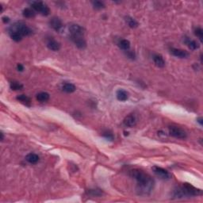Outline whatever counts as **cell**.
Masks as SVG:
<instances>
[{"mask_svg": "<svg viewBox=\"0 0 203 203\" xmlns=\"http://www.w3.org/2000/svg\"><path fill=\"white\" fill-rule=\"evenodd\" d=\"M132 178L137 181V190L140 195H148L154 187L155 182L149 175L140 169H133L129 172Z\"/></svg>", "mask_w": 203, "mask_h": 203, "instance_id": "1", "label": "cell"}, {"mask_svg": "<svg viewBox=\"0 0 203 203\" xmlns=\"http://www.w3.org/2000/svg\"><path fill=\"white\" fill-rule=\"evenodd\" d=\"M169 133L171 136L178 139H186L187 137L186 131L177 126H170Z\"/></svg>", "mask_w": 203, "mask_h": 203, "instance_id": "5", "label": "cell"}, {"mask_svg": "<svg viewBox=\"0 0 203 203\" xmlns=\"http://www.w3.org/2000/svg\"><path fill=\"white\" fill-rule=\"evenodd\" d=\"M92 4H93V7L97 10H101V9L105 8L104 3L101 1H94V2H92Z\"/></svg>", "mask_w": 203, "mask_h": 203, "instance_id": "26", "label": "cell"}, {"mask_svg": "<svg viewBox=\"0 0 203 203\" xmlns=\"http://www.w3.org/2000/svg\"><path fill=\"white\" fill-rule=\"evenodd\" d=\"M69 32L71 36H83L85 29L80 25L72 24L69 27Z\"/></svg>", "mask_w": 203, "mask_h": 203, "instance_id": "7", "label": "cell"}, {"mask_svg": "<svg viewBox=\"0 0 203 203\" xmlns=\"http://www.w3.org/2000/svg\"><path fill=\"white\" fill-rule=\"evenodd\" d=\"M123 124L124 126L126 127H129V128L135 126L137 124V118H136L135 115L133 114H129L128 116H126L123 120Z\"/></svg>", "mask_w": 203, "mask_h": 203, "instance_id": "10", "label": "cell"}, {"mask_svg": "<svg viewBox=\"0 0 203 203\" xmlns=\"http://www.w3.org/2000/svg\"><path fill=\"white\" fill-rule=\"evenodd\" d=\"M10 31H16L18 34H20L22 37L25 36H29L31 35L33 31L31 29L28 27L26 24H24L23 22H18L15 23L13 26L10 27Z\"/></svg>", "mask_w": 203, "mask_h": 203, "instance_id": "3", "label": "cell"}, {"mask_svg": "<svg viewBox=\"0 0 203 203\" xmlns=\"http://www.w3.org/2000/svg\"><path fill=\"white\" fill-rule=\"evenodd\" d=\"M88 194L91 196H95V197H99L102 195V191L100 190H89Z\"/></svg>", "mask_w": 203, "mask_h": 203, "instance_id": "27", "label": "cell"}, {"mask_svg": "<svg viewBox=\"0 0 203 203\" xmlns=\"http://www.w3.org/2000/svg\"><path fill=\"white\" fill-rule=\"evenodd\" d=\"M71 39L79 48H85L87 46V42L83 38V36H71Z\"/></svg>", "mask_w": 203, "mask_h": 203, "instance_id": "8", "label": "cell"}, {"mask_svg": "<svg viewBox=\"0 0 203 203\" xmlns=\"http://www.w3.org/2000/svg\"><path fill=\"white\" fill-rule=\"evenodd\" d=\"M16 99H17L18 101L21 102L23 104L26 105V106H30V102H31V101H30V99H29V97L26 96V95H25V94H20V95L17 96Z\"/></svg>", "mask_w": 203, "mask_h": 203, "instance_id": "20", "label": "cell"}, {"mask_svg": "<svg viewBox=\"0 0 203 203\" xmlns=\"http://www.w3.org/2000/svg\"><path fill=\"white\" fill-rule=\"evenodd\" d=\"M194 34L195 36H197L201 41V42L203 41V30L201 27H196L194 29Z\"/></svg>", "mask_w": 203, "mask_h": 203, "instance_id": "25", "label": "cell"}, {"mask_svg": "<svg viewBox=\"0 0 203 203\" xmlns=\"http://www.w3.org/2000/svg\"><path fill=\"white\" fill-rule=\"evenodd\" d=\"M36 98L39 102H47L49 99V94L47 93V92H40V93L37 94Z\"/></svg>", "mask_w": 203, "mask_h": 203, "instance_id": "18", "label": "cell"}, {"mask_svg": "<svg viewBox=\"0 0 203 203\" xmlns=\"http://www.w3.org/2000/svg\"><path fill=\"white\" fill-rule=\"evenodd\" d=\"M118 46L119 48L122 49V50L128 51L129 48H130V42L128 40H126V39H122L118 42Z\"/></svg>", "mask_w": 203, "mask_h": 203, "instance_id": "17", "label": "cell"}, {"mask_svg": "<svg viewBox=\"0 0 203 203\" xmlns=\"http://www.w3.org/2000/svg\"><path fill=\"white\" fill-rule=\"evenodd\" d=\"M0 134H1V140L3 141V140H4V134H3V132H1V133H0Z\"/></svg>", "mask_w": 203, "mask_h": 203, "instance_id": "33", "label": "cell"}, {"mask_svg": "<svg viewBox=\"0 0 203 203\" xmlns=\"http://www.w3.org/2000/svg\"><path fill=\"white\" fill-rule=\"evenodd\" d=\"M10 36L13 41H16V42H18V41H22V35L20 34H18V33L16 31H10Z\"/></svg>", "mask_w": 203, "mask_h": 203, "instance_id": "24", "label": "cell"}, {"mask_svg": "<svg viewBox=\"0 0 203 203\" xmlns=\"http://www.w3.org/2000/svg\"><path fill=\"white\" fill-rule=\"evenodd\" d=\"M17 69L18 72H22V71L24 70V67H23V65L21 64H18L17 65Z\"/></svg>", "mask_w": 203, "mask_h": 203, "instance_id": "30", "label": "cell"}, {"mask_svg": "<svg viewBox=\"0 0 203 203\" xmlns=\"http://www.w3.org/2000/svg\"><path fill=\"white\" fill-rule=\"evenodd\" d=\"M47 47H48L50 50L56 52V51L60 50L61 48V44L59 43L58 41H56L54 39H48L47 41Z\"/></svg>", "mask_w": 203, "mask_h": 203, "instance_id": "12", "label": "cell"}, {"mask_svg": "<svg viewBox=\"0 0 203 203\" xmlns=\"http://www.w3.org/2000/svg\"><path fill=\"white\" fill-rule=\"evenodd\" d=\"M152 171L157 176L163 179H169L172 178V175L167 172V170L164 169L162 167H158V166H153L152 167Z\"/></svg>", "mask_w": 203, "mask_h": 203, "instance_id": "6", "label": "cell"}, {"mask_svg": "<svg viewBox=\"0 0 203 203\" xmlns=\"http://www.w3.org/2000/svg\"><path fill=\"white\" fill-rule=\"evenodd\" d=\"M22 15H23L24 17L30 18L35 17L36 14H35V11H34V9H31V8H26V9L23 10Z\"/></svg>", "mask_w": 203, "mask_h": 203, "instance_id": "21", "label": "cell"}, {"mask_svg": "<svg viewBox=\"0 0 203 203\" xmlns=\"http://www.w3.org/2000/svg\"><path fill=\"white\" fill-rule=\"evenodd\" d=\"M102 137L107 139V140H111V141L114 140V135L111 133H110V132H104L103 134H102Z\"/></svg>", "mask_w": 203, "mask_h": 203, "instance_id": "28", "label": "cell"}, {"mask_svg": "<svg viewBox=\"0 0 203 203\" xmlns=\"http://www.w3.org/2000/svg\"><path fill=\"white\" fill-rule=\"evenodd\" d=\"M171 53L173 56H175V57H179V58H187L189 56V53L186 51L179 49V48H171Z\"/></svg>", "mask_w": 203, "mask_h": 203, "instance_id": "11", "label": "cell"}, {"mask_svg": "<svg viewBox=\"0 0 203 203\" xmlns=\"http://www.w3.org/2000/svg\"><path fill=\"white\" fill-rule=\"evenodd\" d=\"M10 89L13 91H20L23 89V85L21 84L20 83L16 82V81H12L10 83Z\"/></svg>", "mask_w": 203, "mask_h": 203, "instance_id": "23", "label": "cell"}, {"mask_svg": "<svg viewBox=\"0 0 203 203\" xmlns=\"http://www.w3.org/2000/svg\"><path fill=\"white\" fill-rule=\"evenodd\" d=\"M197 121L200 124V126H202V118H198L197 119Z\"/></svg>", "mask_w": 203, "mask_h": 203, "instance_id": "32", "label": "cell"}, {"mask_svg": "<svg viewBox=\"0 0 203 203\" xmlns=\"http://www.w3.org/2000/svg\"><path fill=\"white\" fill-rule=\"evenodd\" d=\"M153 61L158 68H164L165 67V61L163 58V56L159 54H155L152 56Z\"/></svg>", "mask_w": 203, "mask_h": 203, "instance_id": "13", "label": "cell"}, {"mask_svg": "<svg viewBox=\"0 0 203 203\" xmlns=\"http://www.w3.org/2000/svg\"><path fill=\"white\" fill-rule=\"evenodd\" d=\"M62 90H63V91L66 92V93H72L76 90V88H75V85L72 84V83H65L62 86Z\"/></svg>", "mask_w": 203, "mask_h": 203, "instance_id": "16", "label": "cell"}, {"mask_svg": "<svg viewBox=\"0 0 203 203\" xmlns=\"http://www.w3.org/2000/svg\"><path fill=\"white\" fill-rule=\"evenodd\" d=\"M39 160H40V158H39L38 155H37L35 153H29L26 156V160L29 164H37L39 161Z\"/></svg>", "mask_w": 203, "mask_h": 203, "instance_id": "15", "label": "cell"}, {"mask_svg": "<svg viewBox=\"0 0 203 203\" xmlns=\"http://www.w3.org/2000/svg\"><path fill=\"white\" fill-rule=\"evenodd\" d=\"M125 18H126L125 20H126V23L128 24V26L130 28H133H133H137L138 26V25H139L138 22L132 17H130V16H126Z\"/></svg>", "mask_w": 203, "mask_h": 203, "instance_id": "19", "label": "cell"}, {"mask_svg": "<svg viewBox=\"0 0 203 203\" xmlns=\"http://www.w3.org/2000/svg\"><path fill=\"white\" fill-rule=\"evenodd\" d=\"M31 7L35 11L40 13L42 15L47 16L49 15L50 10L46 4H45L42 2H37V1H34L31 3Z\"/></svg>", "mask_w": 203, "mask_h": 203, "instance_id": "4", "label": "cell"}, {"mask_svg": "<svg viewBox=\"0 0 203 203\" xmlns=\"http://www.w3.org/2000/svg\"><path fill=\"white\" fill-rule=\"evenodd\" d=\"M49 26H50L54 30L59 32L62 29L63 27V23H62V21H61L59 18L57 17H53L49 21Z\"/></svg>", "mask_w": 203, "mask_h": 203, "instance_id": "9", "label": "cell"}, {"mask_svg": "<svg viewBox=\"0 0 203 203\" xmlns=\"http://www.w3.org/2000/svg\"><path fill=\"white\" fill-rule=\"evenodd\" d=\"M202 191L192 186L191 184L185 183L181 186L175 187L172 191V198H191L194 196L201 195Z\"/></svg>", "mask_w": 203, "mask_h": 203, "instance_id": "2", "label": "cell"}, {"mask_svg": "<svg viewBox=\"0 0 203 203\" xmlns=\"http://www.w3.org/2000/svg\"><path fill=\"white\" fill-rule=\"evenodd\" d=\"M186 45H188L189 48L191 49V50H196V49H198L199 47H200V45H199V44L197 42V41H194V40H187V41H186Z\"/></svg>", "mask_w": 203, "mask_h": 203, "instance_id": "22", "label": "cell"}, {"mask_svg": "<svg viewBox=\"0 0 203 203\" xmlns=\"http://www.w3.org/2000/svg\"><path fill=\"white\" fill-rule=\"evenodd\" d=\"M127 56H128L129 58L132 59V60H133V59H135L136 57V55L135 53H134V52H132V51H127Z\"/></svg>", "mask_w": 203, "mask_h": 203, "instance_id": "29", "label": "cell"}, {"mask_svg": "<svg viewBox=\"0 0 203 203\" xmlns=\"http://www.w3.org/2000/svg\"><path fill=\"white\" fill-rule=\"evenodd\" d=\"M2 20H3V22H4V23H8V22H10V18L8 17H7V16L2 18Z\"/></svg>", "mask_w": 203, "mask_h": 203, "instance_id": "31", "label": "cell"}, {"mask_svg": "<svg viewBox=\"0 0 203 203\" xmlns=\"http://www.w3.org/2000/svg\"><path fill=\"white\" fill-rule=\"evenodd\" d=\"M116 97L118 101L125 102L129 99V94L125 90L119 89L116 92Z\"/></svg>", "mask_w": 203, "mask_h": 203, "instance_id": "14", "label": "cell"}]
</instances>
